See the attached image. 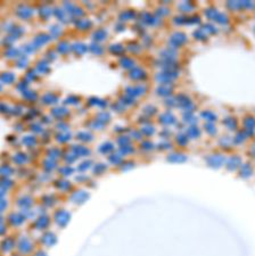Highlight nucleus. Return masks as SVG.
I'll return each instance as SVG.
<instances>
[{
	"label": "nucleus",
	"mask_w": 255,
	"mask_h": 256,
	"mask_svg": "<svg viewBox=\"0 0 255 256\" xmlns=\"http://www.w3.org/2000/svg\"><path fill=\"white\" fill-rule=\"evenodd\" d=\"M186 41H187V38H186V35L181 32H176L171 37V45H172L173 47H175V48L182 46Z\"/></svg>",
	"instance_id": "f257e3e1"
},
{
	"label": "nucleus",
	"mask_w": 255,
	"mask_h": 256,
	"mask_svg": "<svg viewBox=\"0 0 255 256\" xmlns=\"http://www.w3.org/2000/svg\"><path fill=\"white\" fill-rule=\"evenodd\" d=\"M223 158L221 155H213V156H211L210 157V160H208V164H210V166H215V168H218V166H221L223 163Z\"/></svg>",
	"instance_id": "f03ea898"
},
{
	"label": "nucleus",
	"mask_w": 255,
	"mask_h": 256,
	"mask_svg": "<svg viewBox=\"0 0 255 256\" xmlns=\"http://www.w3.org/2000/svg\"><path fill=\"white\" fill-rule=\"evenodd\" d=\"M130 76L132 79H135V80H141V79L146 78V73L141 68H135L132 72L130 73Z\"/></svg>",
	"instance_id": "7ed1b4c3"
},
{
	"label": "nucleus",
	"mask_w": 255,
	"mask_h": 256,
	"mask_svg": "<svg viewBox=\"0 0 255 256\" xmlns=\"http://www.w3.org/2000/svg\"><path fill=\"white\" fill-rule=\"evenodd\" d=\"M171 91H172V87L169 84H162L157 89V93L161 96H169L171 93Z\"/></svg>",
	"instance_id": "20e7f679"
},
{
	"label": "nucleus",
	"mask_w": 255,
	"mask_h": 256,
	"mask_svg": "<svg viewBox=\"0 0 255 256\" xmlns=\"http://www.w3.org/2000/svg\"><path fill=\"white\" fill-rule=\"evenodd\" d=\"M145 90H146V88L143 86H138V87H135V88L128 89V91H130L128 93H130L132 96H140V95H143V92H145Z\"/></svg>",
	"instance_id": "39448f33"
},
{
	"label": "nucleus",
	"mask_w": 255,
	"mask_h": 256,
	"mask_svg": "<svg viewBox=\"0 0 255 256\" xmlns=\"http://www.w3.org/2000/svg\"><path fill=\"white\" fill-rule=\"evenodd\" d=\"M239 163H240V158H239L238 156H233V157H231L230 160H229V162H228V168L233 170V168H238Z\"/></svg>",
	"instance_id": "423d86ee"
},
{
	"label": "nucleus",
	"mask_w": 255,
	"mask_h": 256,
	"mask_svg": "<svg viewBox=\"0 0 255 256\" xmlns=\"http://www.w3.org/2000/svg\"><path fill=\"white\" fill-rule=\"evenodd\" d=\"M173 120H175V119L173 117V115H172L170 112L164 113V114L161 116V122H163V123H165V124L173 123Z\"/></svg>",
	"instance_id": "0eeeda50"
},
{
	"label": "nucleus",
	"mask_w": 255,
	"mask_h": 256,
	"mask_svg": "<svg viewBox=\"0 0 255 256\" xmlns=\"http://www.w3.org/2000/svg\"><path fill=\"white\" fill-rule=\"evenodd\" d=\"M252 172H253V170L251 168V165L249 164H245L243 168H241V171H240V175L241 176H249L252 174Z\"/></svg>",
	"instance_id": "6e6552de"
},
{
	"label": "nucleus",
	"mask_w": 255,
	"mask_h": 256,
	"mask_svg": "<svg viewBox=\"0 0 255 256\" xmlns=\"http://www.w3.org/2000/svg\"><path fill=\"white\" fill-rule=\"evenodd\" d=\"M169 160H171V162H183V160H186V157H184V155L173 154V155L169 156Z\"/></svg>",
	"instance_id": "1a4fd4ad"
},
{
	"label": "nucleus",
	"mask_w": 255,
	"mask_h": 256,
	"mask_svg": "<svg viewBox=\"0 0 255 256\" xmlns=\"http://www.w3.org/2000/svg\"><path fill=\"white\" fill-rule=\"evenodd\" d=\"M215 21H218L219 23H221V24H225V23H228V17L225 14H223V13H218V15L215 17Z\"/></svg>",
	"instance_id": "9d476101"
},
{
	"label": "nucleus",
	"mask_w": 255,
	"mask_h": 256,
	"mask_svg": "<svg viewBox=\"0 0 255 256\" xmlns=\"http://www.w3.org/2000/svg\"><path fill=\"white\" fill-rule=\"evenodd\" d=\"M202 116H203V117H204L205 120H207V121H215V119H216V116H215V115L212 112H210V111L204 112L203 114H202Z\"/></svg>",
	"instance_id": "9b49d317"
},
{
	"label": "nucleus",
	"mask_w": 255,
	"mask_h": 256,
	"mask_svg": "<svg viewBox=\"0 0 255 256\" xmlns=\"http://www.w3.org/2000/svg\"><path fill=\"white\" fill-rule=\"evenodd\" d=\"M224 123H225V125L228 127V128H230L231 130H233V129L236 128V125H237V122L236 120H233V119H225L224 121Z\"/></svg>",
	"instance_id": "f8f14e48"
},
{
	"label": "nucleus",
	"mask_w": 255,
	"mask_h": 256,
	"mask_svg": "<svg viewBox=\"0 0 255 256\" xmlns=\"http://www.w3.org/2000/svg\"><path fill=\"white\" fill-rule=\"evenodd\" d=\"M194 37L196 38V39H198V40H202L203 38H205V34H204V30H197V31H195L194 32Z\"/></svg>",
	"instance_id": "ddd939ff"
},
{
	"label": "nucleus",
	"mask_w": 255,
	"mask_h": 256,
	"mask_svg": "<svg viewBox=\"0 0 255 256\" xmlns=\"http://www.w3.org/2000/svg\"><path fill=\"white\" fill-rule=\"evenodd\" d=\"M245 124L247 127V130H252L255 127V121L254 119H246L245 121Z\"/></svg>",
	"instance_id": "4468645a"
},
{
	"label": "nucleus",
	"mask_w": 255,
	"mask_h": 256,
	"mask_svg": "<svg viewBox=\"0 0 255 256\" xmlns=\"http://www.w3.org/2000/svg\"><path fill=\"white\" fill-rule=\"evenodd\" d=\"M205 128H206L207 131H208L210 133H212V134H214L215 132H216V130H215V128H214V125H213V124H210V123H208V124H206V125H205Z\"/></svg>",
	"instance_id": "2eb2a0df"
},
{
	"label": "nucleus",
	"mask_w": 255,
	"mask_h": 256,
	"mask_svg": "<svg viewBox=\"0 0 255 256\" xmlns=\"http://www.w3.org/2000/svg\"><path fill=\"white\" fill-rule=\"evenodd\" d=\"M189 133L192 137H197L199 134V130L197 128H195V127H192V128L189 129Z\"/></svg>",
	"instance_id": "dca6fc26"
}]
</instances>
